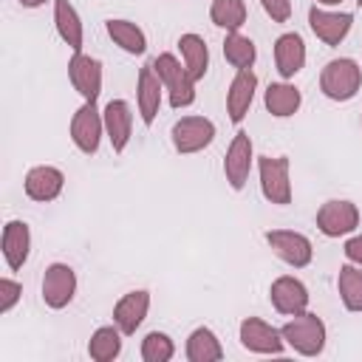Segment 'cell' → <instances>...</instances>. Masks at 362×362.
<instances>
[{
	"label": "cell",
	"mask_w": 362,
	"mask_h": 362,
	"mask_svg": "<svg viewBox=\"0 0 362 362\" xmlns=\"http://www.w3.org/2000/svg\"><path fill=\"white\" fill-rule=\"evenodd\" d=\"M150 65H153L156 76L161 79L164 93H167V102H170L173 110H184V107H189L195 102V79L189 76V71L184 68V62L175 54L164 51Z\"/></svg>",
	"instance_id": "6da1fadb"
},
{
	"label": "cell",
	"mask_w": 362,
	"mask_h": 362,
	"mask_svg": "<svg viewBox=\"0 0 362 362\" xmlns=\"http://www.w3.org/2000/svg\"><path fill=\"white\" fill-rule=\"evenodd\" d=\"M362 88V68L351 57L328 59L320 71V90L331 102H351Z\"/></svg>",
	"instance_id": "7a4b0ae2"
},
{
	"label": "cell",
	"mask_w": 362,
	"mask_h": 362,
	"mask_svg": "<svg viewBox=\"0 0 362 362\" xmlns=\"http://www.w3.org/2000/svg\"><path fill=\"white\" fill-rule=\"evenodd\" d=\"M280 334H283L286 345L300 356H320L325 351V342H328L325 322L311 311L294 314L286 325H280Z\"/></svg>",
	"instance_id": "3957f363"
},
{
	"label": "cell",
	"mask_w": 362,
	"mask_h": 362,
	"mask_svg": "<svg viewBox=\"0 0 362 362\" xmlns=\"http://www.w3.org/2000/svg\"><path fill=\"white\" fill-rule=\"evenodd\" d=\"M257 178L260 192L269 204L286 206L291 204V161L288 156H257Z\"/></svg>",
	"instance_id": "277c9868"
},
{
	"label": "cell",
	"mask_w": 362,
	"mask_h": 362,
	"mask_svg": "<svg viewBox=\"0 0 362 362\" xmlns=\"http://www.w3.org/2000/svg\"><path fill=\"white\" fill-rule=\"evenodd\" d=\"M215 122L206 116H181L173 127H170V141L175 147V153L181 156H195L204 153L212 141H215Z\"/></svg>",
	"instance_id": "5b68a950"
},
{
	"label": "cell",
	"mask_w": 362,
	"mask_h": 362,
	"mask_svg": "<svg viewBox=\"0 0 362 362\" xmlns=\"http://www.w3.org/2000/svg\"><path fill=\"white\" fill-rule=\"evenodd\" d=\"M255 144H252V136L246 130H238L226 147V156H223V178L226 184L240 192L246 184H249V175H252V167H255Z\"/></svg>",
	"instance_id": "8992f818"
},
{
	"label": "cell",
	"mask_w": 362,
	"mask_h": 362,
	"mask_svg": "<svg viewBox=\"0 0 362 362\" xmlns=\"http://www.w3.org/2000/svg\"><path fill=\"white\" fill-rule=\"evenodd\" d=\"M71 141L82 156H93L105 136V119L102 110H96V102H82L76 113L71 116Z\"/></svg>",
	"instance_id": "52a82bcc"
},
{
	"label": "cell",
	"mask_w": 362,
	"mask_h": 362,
	"mask_svg": "<svg viewBox=\"0 0 362 362\" xmlns=\"http://www.w3.org/2000/svg\"><path fill=\"white\" fill-rule=\"evenodd\" d=\"M359 206L348 198H331L317 209V229L325 238H345L359 229Z\"/></svg>",
	"instance_id": "ba28073f"
},
{
	"label": "cell",
	"mask_w": 362,
	"mask_h": 362,
	"mask_svg": "<svg viewBox=\"0 0 362 362\" xmlns=\"http://www.w3.org/2000/svg\"><path fill=\"white\" fill-rule=\"evenodd\" d=\"M263 240L291 269H305L314 260V243L303 232H294V229H269L263 235Z\"/></svg>",
	"instance_id": "9c48e42d"
},
{
	"label": "cell",
	"mask_w": 362,
	"mask_h": 362,
	"mask_svg": "<svg viewBox=\"0 0 362 362\" xmlns=\"http://www.w3.org/2000/svg\"><path fill=\"white\" fill-rule=\"evenodd\" d=\"M238 339L249 354H260V356H277L286 348V339L280 334V328H274L272 322L260 320V317H246L238 325Z\"/></svg>",
	"instance_id": "30bf717a"
},
{
	"label": "cell",
	"mask_w": 362,
	"mask_h": 362,
	"mask_svg": "<svg viewBox=\"0 0 362 362\" xmlns=\"http://www.w3.org/2000/svg\"><path fill=\"white\" fill-rule=\"evenodd\" d=\"M102 79H105V71H102V62L96 57H90L85 51L71 54V59H68V82L82 96V102H96L99 99Z\"/></svg>",
	"instance_id": "8fae6325"
},
{
	"label": "cell",
	"mask_w": 362,
	"mask_h": 362,
	"mask_svg": "<svg viewBox=\"0 0 362 362\" xmlns=\"http://www.w3.org/2000/svg\"><path fill=\"white\" fill-rule=\"evenodd\" d=\"M76 286H79V280H76L74 266H68V263H51L45 269V274H42V283H40L42 303L48 308L59 311V308L71 305V300L76 297Z\"/></svg>",
	"instance_id": "7c38bea8"
},
{
	"label": "cell",
	"mask_w": 362,
	"mask_h": 362,
	"mask_svg": "<svg viewBox=\"0 0 362 362\" xmlns=\"http://www.w3.org/2000/svg\"><path fill=\"white\" fill-rule=\"evenodd\" d=\"M269 303L277 314L283 317H294V314H303L308 311V303H311V294L305 288V283L294 274H280L272 280L269 286Z\"/></svg>",
	"instance_id": "4fadbf2b"
},
{
	"label": "cell",
	"mask_w": 362,
	"mask_h": 362,
	"mask_svg": "<svg viewBox=\"0 0 362 362\" xmlns=\"http://www.w3.org/2000/svg\"><path fill=\"white\" fill-rule=\"evenodd\" d=\"M351 25H354L351 11H337V8H325V6L308 8V28L325 45H339L351 34Z\"/></svg>",
	"instance_id": "5bb4252c"
},
{
	"label": "cell",
	"mask_w": 362,
	"mask_h": 362,
	"mask_svg": "<svg viewBox=\"0 0 362 362\" xmlns=\"http://www.w3.org/2000/svg\"><path fill=\"white\" fill-rule=\"evenodd\" d=\"M23 189L31 201L37 204H48V201H57L65 189V173L54 164H37L25 173L23 178Z\"/></svg>",
	"instance_id": "9a60e30c"
},
{
	"label": "cell",
	"mask_w": 362,
	"mask_h": 362,
	"mask_svg": "<svg viewBox=\"0 0 362 362\" xmlns=\"http://www.w3.org/2000/svg\"><path fill=\"white\" fill-rule=\"evenodd\" d=\"M161 102H164V85L156 76L153 65L139 68V76H136V107H139V116H141L144 127H153V122H156V116L161 110Z\"/></svg>",
	"instance_id": "2e32d148"
},
{
	"label": "cell",
	"mask_w": 362,
	"mask_h": 362,
	"mask_svg": "<svg viewBox=\"0 0 362 362\" xmlns=\"http://www.w3.org/2000/svg\"><path fill=\"white\" fill-rule=\"evenodd\" d=\"M102 119H105V136L113 153H124L133 139V107L124 99H110L102 110Z\"/></svg>",
	"instance_id": "e0dca14e"
},
{
	"label": "cell",
	"mask_w": 362,
	"mask_h": 362,
	"mask_svg": "<svg viewBox=\"0 0 362 362\" xmlns=\"http://www.w3.org/2000/svg\"><path fill=\"white\" fill-rule=\"evenodd\" d=\"M147 311H150V291L147 288H133L127 294H122L113 305V322L119 325V331L124 337H133L141 322L147 320Z\"/></svg>",
	"instance_id": "ac0fdd59"
},
{
	"label": "cell",
	"mask_w": 362,
	"mask_h": 362,
	"mask_svg": "<svg viewBox=\"0 0 362 362\" xmlns=\"http://www.w3.org/2000/svg\"><path fill=\"white\" fill-rule=\"evenodd\" d=\"M255 93H257V74L252 68L235 71L229 90H226V116L232 124H240L246 119V113L255 102Z\"/></svg>",
	"instance_id": "d6986e66"
},
{
	"label": "cell",
	"mask_w": 362,
	"mask_h": 362,
	"mask_svg": "<svg viewBox=\"0 0 362 362\" xmlns=\"http://www.w3.org/2000/svg\"><path fill=\"white\" fill-rule=\"evenodd\" d=\"M305 40L297 31H286L274 40V68L280 79H294L305 68Z\"/></svg>",
	"instance_id": "ffe728a7"
},
{
	"label": "cell",
	"mask_w": 362,
	"mask_h": 362,
	"mask_svg": "<svg viewBox=\"0 0 362 362\" xmlns=\"http://www.w3.org/2000/svg\"><path fill=\"white\" fill-rule=\"evenodd\" d=\"M0 246H3V260L11 272H20L31 255V226L20 218L8 221L3 226V238H0Z\"/></svg>",
	"instance_id": "44dd1931"
},
{
	"label": "cell",
	"mask_w": 362,
	"mask_h": 362,
	"mask_svg": "<svg viewBox=\"0 0 362 362\" xmlns=\"http://www.w3.org/2000/svg\"><path fill=\"white\" fill-rule=\"evenodd\" d=\"M51 3H54V28H57L59 40L71 48V54L82 51V45H85V25H82L79 11L74 8L71 0H51Z\"/></svg>",
	"instance_id": "7402d4cb"
},
{
	"label": "cell",
	"mask_w": 362,
	"mask_h": 362,
	"mask_svg": "<svg viewBox=\"0 0 362 362\" xmlns=\"http://www.w3.org/2000/svg\"><path fill=\"white\" fill-rule=\"evenodd\" d=\"M263 105L266 110L274 116V119H288L300 110L303 105V93L294 82L283 79V82H272L266 90H263Z\"/></svg>",
	"instance_id": "603a6c76"
},
{
	"label": "cell",
	"mask_w": 362,
	"mask_h": 362,
	"mask_svg": "<svg viewBox=\"0 0 362 362\" xmlns=\"http://www.w3.org/2000/svg\"><path fill=\"white\" fill-rule=\"evenodd\" d=\"M105 31L113 40V45H119L124 54L130 57H141L147 51V34L141 31L139 23L124 20V17H110L105 20Z\"/></svg>",
	"instance_id": "cb8c5ba5"
},
{
	"label": "cell",
	"mask_w": 362,
	"mask_h": 362,
	"mask_svg": "<svg viewBox=\"0 0 362 362\" xmlns=\"http://www.w3.org/2000/svg\"><path fill=\"white\" fill-rule=\"evenodd\" d=\"M178 51H181V62L189 71V76L195 82L204 79L206 71H209V48H206V40L201 34L187 31V34L178 37Z\"/></svg>",
	"instance_id": "d4e9b609"
},
{
	"label": "cell",
	"mask_w": 362,
	"mask_h": 362,
	"mask_svg": "<svg viewBox=\"0 0 362 362\" xmlns=\"http://www.w3.org/2000/svg\"><path fill=\"white\" fill-rule=\"evenodd\" d=\"M184 354H187L189 362H218V359H223V345H221V339L212 328L198 325V328L189 331Z\"/></svg>",
	"instance_id": "484cf974"
},
{
	"label": "cell",
	"mask_w": 362,
	"mask_h": 362,
	"mask_svg": "<svg viewBox=\"0 0 362 362\" xmlns=\"http://www.w3.org/2000/svg\"><path fill=\"white\" fill-rule=\"evenodd\" d=\"M122 339H124V334L119 331L116 322L113 325H102L88 339V356L93 362H113L122 354Z\"/></svg>",
	"instance_id": "4316f807"
},
{
	"label": "cell",
	"mask_w": 362,
	"mask_h": 362,
	"mask_svg": "<svg viewBox=\"0 0 362 362\" xmlns=\"http://www.w3.org/2000/svg\"><path fill=\"white\" fill-rule=\"evenodd\" d=\"M223 59L235 68V71H246L255 65L257 59V45L252 37L240 34V31H226L223 37Z\"/></svg>",
	"instance_id": "83f0119b"
},
{
	"label": "cell",
	"mask_w": 362,
	"mask_h": 362,
	"mask_svg": "<svg viewBox=\"0 0 362 362\" xmlns=\"http://www.w3.org/2000/svg\"><path fill=\"white\" fill-rule=\"evenodd\" d=\"M337 291H339V300L348 311L362 314V266H354V263L339 266Z\"/></svg>",
	"instance_id": "f1b7e54d"
},
{
	"label": "cell",
	"mask_w": 362,
	"mask_h": 362,
	"mask_svg": "<svg viewBox=\"0 0 362 362\" xmlns=\"http://www.w3.org/2000/svg\"><path fill=\"white\" fill-rule=\"evenodd\" d=\"M249 11L243 0H212L209 3V20L223 31H240Z\"/></svg>",
	"instance_id": "f546056e"
},
{
	"label": "cell",
	"mask_w": 362,
	"mask_h": 362,
	"mask_svg": "<svg viewBox=\"0 0 362 362\" xmlns=\"http://www.w3.org/2000/svg\"><path fill=\"white\" fill-rule=\"evenodd\" d=\"M139 354L144 362H170L175 356V342L164 331H150V334H144Z\"/></svg>",
	"instance_id": "4dcf8cb0"
},
{
	"label": "cell",
	"mask_w": 362,
	"mask_h": 362,
	"mask_svg": "<svg viewBox=\"0 0 362 362\" xmlns=\"http://www.w3.org/2000/svg\"><path fill=\"white\" fill-rule=\"evenodd\" d=\"M20 297H23V286L14 277H0V314L14 311Z\"/></svg>",
	"instance_id": "1f68e13d"
},
{
	"label": "cell",
	"mask_w": 362,
	"mask_h": 362,
	"mask_svg": "<svg viewBox=\"0 0 362 362\" xmlns=\"http://www.w3.org/2000/svg\"><path fill=\"white\" fill-rule=\"evenodd\" d=\"M260 6L272 17V23H288L291 20V0H260Z\"/></svg>",
	"instance_id": "d6a6232c"
},
{
	"label": "cell",
	"mask_w": 362,
	"mask_h": 362,
	"mask_svg": "<svg viewBox=\"0 0 362 362\" xmlns=\"http://www.w3.org/2000/svg\"><path fill=\"white\" fill-rule=\"evenodd\" d=\"M342 252H345V260H348V263H354V266H362V232H354V235H348V240H345Z\"/></svg>",
	"instance_id": "836d02e7"
},
{
	"label": "cell",
	"mask_w": 362,
	"mask_h": 362,
	"mask_svg": "<svg viewBox=\"0 0 362 362\" xmlns=\"http://www.w3.org/2000/svg\"><path fill=\"white\" fill-rule=\"evenodd\" d=\"M23 8H40V6H45L48 0H17Z\"/></svg>",
	"instance_id": "e575fe53"
},
{
	"label": "cell",
	"mask_w": 362,
	"mask_h": 362,
	"mask_svg": "<svg viewBox=\"0 0 362 362\" xmlns=\"http://www.w3.org/2000/svg\"><path fill=\"white\" fill-rule=\"evenodd\" d=\"M342 0H317V6H325V8H337Z\"/></svg>",
	"instance_id": "d590c367"
},
{
	"label": "cell",
	"mask_w": 362,
	"mask_h": 362,
	"mask_svg": "<svg viewBox=\"0 0 362 362\" xmlns=\"http://www.w3.org/2000/svg\"><path fill=\"white\" fill-rule=\"evenodd\" d=\"M356 3H359V6H362V0H356Z\"/></svg>",
	"instance_id": "8d00e7d4"
}]
</instances>
